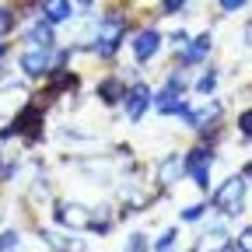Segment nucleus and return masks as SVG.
Listing matches in <instances>:
<instances>
[{
  "label": "nucleus",
  "instance_id": "nucleus-1",
  "mask_svg": "<svg viewBox=\"0 0 252 252\" xmlns=\"http://www.w3.org/2000/svg\"><path fill=\"white\" fill-rule=\"evenodd\" d=\"M245 189H249V179L245 175H231L224 179L214 193H210V207L224 217H238L242 207H245Z\"/></svg>",
  "mask_w": 252,
  "mask_h": 252
},
{
  "label": "nucleus",
  "instance_id": "nucleus-2",
  "mask_svg": "<svg viewBox=\"0 0 252 252\" xmlns=\"http://www.w3.org/2000/svg\"><path fill=\"white\" fill-rule=\"evenodd\" d=\"M123 39H126V18L123 14H105V18H98V35H94L91 42V49H94V56H102V60H109L119 46H123Z\"/></svg>",
  "mask_w": 252,
  "mask_h": 252
},
{
  "label": "nucleus",
  "instance_id": "nucleus-3",
  "mask_svg": "<svg viewBox=\"0 0 252 252\" xmlns=\"http://www.w3.org/2000/svg\"><path fill=\"white\" fill-rule=\"evenodd\" d=\"M53 217H56V224L63 228H70V231H91V220H94V210L84 207V203H56L53 207Z\"/></svg>",
  "mask_w": 252,
  "mask_h": 252
},
{
  "label": "nucleus",
  "instance_id": "nucleus-4",
  "mask_svg": "<svg viewBox=\"0 0 252 252\" xmlns=\"http://www.w3.org/2000/svg\"><path fill=\"white\" fill-rule=\"evenodd\" d=\"M210 168H214V151L210 147H193L186 154V175L200 189H210Z\"/></svg>",
  "mask_w": 252,
  "mask_h": 252
},
{
  "label": "nucleus",
  "instance_id": "nucleus-5",
  "mask_svg": "<svg viewBox=\"0 0 252 252\" xmlns=\"http://www.w3.org/2000/svg\"><path fill=\"white\" fill-rule=\"evenodd\" d=\"M154 105V91L147 88V84H133V88H126V94H123V109H126V119L130 123H140L144 119V112Z\"/></svg>",
  "mask_w": 252,
  "mask_h": 252
},
{
  "label": "nucleus",
  "instance_id": "nucleus-6",
  "mask_svg": "<svg viewBox=\"0 0 252 252\" xmlns=\"http://www.w3.org/2000/svg\"><path fill=\"white\" fill-rule=\"evenodd\" d=\"M182 175H186V154H165L161 161L154 165V179H158V186H175V182H182Z\"/></svg>",
  "mask_w": 252,
  "mask_h": 252
},
{
  "label": "nucleus",
  "instance_id": "nucleus-7",
  "mask_svg": "<svg viewBox=\"0 0 252 252\" xmlns=\"http://www.w3.org/2000/svg\"><path fill=\"white\" fill-rule=\"evenodd\" d=\"M18 67L28 77H46V74H53V53L49 49H28V53H21Z\"/></svg>",
  "mask_w": 252,
  "mask_h": 252
},
{
  "label": "nucleus",
  "instance_id": "nucleus-8",
  "mask_svg": "<svg viewBox=\"0 0 252 252\" xmlns=\"http://www.w3.org/2000/svg\"><path fill=\"white\" fill-rule=\"evenodd\" d=\"M161 32L158 28H144V32H137V39H133V56H137V63H147V60H154L158 53H161Z\"/></svg>",
  "mask_w": 252,
  "mask_h": 252
},
{
  "label": "nucleus",
  "instance_id": "nucleus-9",
  "mask_svg": "<svg viewBox=\"0 0 252 252\" xmlns=\"http://www.w3.org/2000/svg\"><path fill=\"white\" fill-rule=\"evenodd\" d=\"M210 46H214V35H210V32H203V35H196V39H189V46L179 49V63H182V67H196V63H203V56L210 53Z\"/></svg>",
  "mask_w": 252,
  "mask_h": 252
},
{
  "label": "nucleus",
  "instance_id": "nucleus-10",
  "mask_svg": "<svg viewBox=\"0 0 252 252\" xmlns=\"http://www.w3.org/2000/svg\"><path fill=\"white\" fill-rule=\"evenodd\" d=\"M42 21L49 25H63V21H70L74 18V0H42Z\"/></svg>",
  "mask_w": 252,
  "mask_h": 252
},
{
  "label": "nucleus",
  "instance_id": "nucleus-11",
  "mask_svg": "<svg viewBox=\"0 0 252 252\" xmlns=\"http://www.w3.org/2000/svg\"><path fill=\"white\" fill-rule=\"evenodd\" d=\"M25 42H28L32 49H53V46H56L53 25H49V21H35V25L25 32Z\"/></svg>",
  "mask_w": 252,
  "mask_h": 252
},
{
  "label": "nucleus",
  "instance_id": "nucleus-12",
  "mask_svg": "<svg viewBox=\"0 0 252 252\" xmlns=\"http://www.w3.org/2000/svg\"><path fill=\"white\" fill-rule=\"evenodd\" d=\"M217 116H220V105H217V102H203L200 109H189L186 126H189V130H207V126H210Z\"/></svg>",
  "mask_w": 252,
  "mask_h": 252
},
{
  "label": "nucleus",
  "instance_id": "nucleus-13",
  "mask_svg": "<svg viewBox=\"0 0 252 252\" xmlns=\"http://www.w3.org/2000/svg\"><path fill=\"white\" fill-rule=\"evenodd\" d=\"M228 245H231V238H228L224 228H210L196 238V252H224Z\"/></svg>",
  "mask_w": 252,
  "mask_h": 252
},
{
  "label": "nucleus",
  "instance_id": "nucleus-14",
  "mask_svg": "<svg viewBox=\"0 0 252 252\" xmlns=\"http://www.w3.org/2000/svg\"><path fill=\"white\" fill-rule=\"evenodd\" d=\"M123 94H126V88H123L116 77H105V81L98 84V98H102L105 105H112V102H123Z\"/></svg>",
  "mask_w": 252,
  "mask_h": 252
},
{
  "label": "nucleus",
  "instance_id": "nucleus-15",
  "mask_svg": "<svg viewBox=\"0 0 252 252\" xmlns=\"http://www.w3.org/2000/svg\"><path fill=\"white\" fill-rule=\"evenodd\" d=\"M158 112L161 116H189V102L186 98H165V102H158Z\"/></svg>",
  "mask_w": 252,
  "mask_h": 252
},
{
  "label": "nucleus",
  "instance_id": "nucleus-16",
  "mask_svg": "<svg viewBox=\"0 0 252 252\" xmlns=\"http://www.w3.org/2000/svg\"><path fill=\"white\" fill-rule=\"evenodd\" d=\"M175 238H179V235H175V228L161 231V238L154 242V252H172V249H175Z\"/></svg>",
  "mask_w": 252,
  "mask_h": 252
},
{
  "label": "nucleus",
  "instance_id": "nucleus-17",
  "mask_svg": "<svg viewBox=\"0 0 252 252\" xmlns=\"http://www.w3.org/2000/svg\"><path fill=\"white\" fill-rule=\"evenodd\" d=\"M214 88H217V70L210 67V70H207V74H203V77L196 81V91H200V94H210Z\"/></svg>",
  "mask_w": 252,
  "mask_h": 252
},
{
  "label": "nucleus",
  "instance_id": "nucleus-18",
  "mask_svg": "<svg viewBox=\"0 0 252 252\" xmlns=\"http://www.w3.org/2000/svg\"><path fill=\"white\" fill-rule=\"evenodd\" d=\"M18 245H21V235L18 231H4V235H0V252H11Z\"/></svg>",
  "mask_w": 252,
  "mask_h": 252
},
{
  "label": "nucleus",
  "instance_id": "nucleus-19",
  "mask_svg": "<svg viewBox=\"0 0 252 252\" xmlns=\"http://www.w3.org/2000/svg\"><path fill=\"white\" fill-rule=\"evenodd\" d=\"M147 249H151L147 235H130V242H126V252H147Z\"/></svg>",
  "mask_w": 252,
  "mask_h": 252
},
{
  "label": "nucleus",
  "instance_id": "nucleus-20",
  "mask_svg": "<svg viewBox=\"0 0 252 252\" xmlns=\"http://www.w3.org/2000/svg\"><path fill=\"white\" fill-rule=\"evenodd\" d=\"M203 214H207V207H203V203H193V207H186V210H179V217H182V220H200Z\"/></svg>",
  "mask_w": 252,
  "mask_h": 252
},
{
  "label": "nucleus",
  "instance_id": "nucleus-21",
  "mask_svg": "<svg viewBox=\"0 0 252 252\" xmlns=\"http://www.w3.org/2000/svg\"><path fill=\"white\" fill-rule=\"evenodd\" d=\"M11 28H14V14H11L7 7H0V39H4Z\"/></svg>",
  "mask_w": 252,
  "mask_h": 252
},
{
  "label": "nucleus",
  "instance_id": "nucleus-22",
  "mask_svg": "<svg viewBox=\"0 0 252 252\" xmlns=\"http://www.w3.org/2000/svg\"><path fill=\"white\" fill-rule=\"evenodd\" d=\"M238 126H242V140H252V109L238 116Z\"/></svg>",
  "mask_w": 252,
  "mask_h": 252
},
{
  "label": "nucleus",
  "instance_id": "nucleus-23",
  "mask_svg": "<svg viewBox=\"0 0 252 252\" xmlns=\"http://www.w3.org/2000/svg\"><path fill=\"white\" fill-rule=\"evenodd\" d=\"M249 4V0H217V7L224 11V14H235V11H242Z\"/></svg>",
  "mask_w": 252,
  "mask_h": 252
},
{
  "label": "nucleus",
  "instance_id": "nucleus-24",
  "mask_svg": "<svg viewBox=\"0 0 252 252\" xmlns=\"http://www.w3.org/2000/svg\"><path fill=\"white\" fill-rule=\"evenodd\" d=\"M186 4H189V0H161V11H165V14H179Z\"/></svg>",
  "mask_w": 252,
  "mask_h": 252
},
{
  "label": "nucleus",
  "instance_id": "nucleus-25",
  "mask_svg": "<svg viewBox=\"0 0 252 252\" xmlns=\"http://www.w3.org/2000/svg\"><path fill=\"white\" fill-rule=\"evenodd\" d=\"M238 249H242V252H252V228H245V231L238 235Z\"/></svg>",
  "mask_w": 252,
  "mask_h": 252
},
{
  "label": "nucleus",
  "instance_id": "nucleus-26",
  "mask_svg": "<svg viewBox=\"0 0 252 252\" xmlns=\"http://www.w3.org/2000/svg\"><path fill=\"white\" fill-rule=\"evenodd\" d=\"M245 46H249V49H252V21H249V25H245Z\"/></svg>",
  "mask_w": 252,
  "mask_h": 252
},
{
  "label": "nucleus",
  "instance_id": "nucleus-27",
  "mask_svg": "<svg viewBox=\"0 0 252 252\" xmlns=\"http://www.w3.org/2000/svg\"><path fill=\"white\" fill-rule=\"evenodd\" d=\"M242 175H245V179H249V182H252V161H249V165H245V172H242Z\"/></svg>",
  "mask_w": 252,
  "mask_h": 252
},
{
  "label": "nucleus",
  "instance_id": "nucleus-28",
  "mask_svg": "<svg viewBox=\"0 0 252 252\" xmlns=\"http://www.w3.org/2000/svg\"><path fill=\"white\" fill-rule=\"evenodd\" d=\"M74 4H81V7H91V4H94V0H74Z\"/></svg>",
  "mask_w": 252,
  "mask_h": 252
},
{
  "label": "nucleus",
  "instance_id": "nucleus-29",
  "mask_svg": "<svg viewBox=\"0 0 252 252\" xmlns=\"http://www.w3.org/2000/svg\"><path fill=\"white\" fill-rule=\"evenodd\" d=\"M0 168H4V158H0Z\"/></svg>",
  "mask_w": 252,
  "mask_h": 252
},
{
  "label": "nucleus",
  "instance_id": "nucleus-30",
  "mask_svg": "<svg viewBox=\"0 0 252 252\" xmlns=\"http://www.w3.org/2000/svg\"><path fill=\"white\" fill-rule=\"evenodd\" d=\"M193 252H196V249H193Z\"/></svg>",
  "mask_w": 252,
  "mask_h": 252
}]
</instances>
